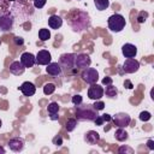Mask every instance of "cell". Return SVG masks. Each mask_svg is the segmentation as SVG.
<instances>
[{
	"mask_svg": "<svg viewBox=\"0 0 154 154\" xmlns=\"http://www.w3.org/2000/svg\"><path fill=\"white\" fill-rule=\"evenodd\" d=\"M97 111L93 107V105H78L76 106V117L81 120L91 122L97 117Z\"/></svg>",
	"mask_w": 154,
	"mask_h": 154,
	"instance_id": "6da1fadb",
	"label": "cell"
},
{
	"mask_svg": "<svg viewBox=\"0 0 154 154\" xmlns=\"http://www.w3.org/2000/svg\"><path fill=\"white\" fill-rule=\"evenodd\" d=\"M107 24H108V29H109L111 31L119 32V31H122V30L125 28L126 20H125V18H124L122 14L114 13V14H112V16L108 18Z\"/></svg>",
	"mask_w": 154,
	"mask_h": 154,
	"instance_id": "7a4b0ae2",
	"label": "cell"
},
{
	"mask_svg": "<svg viewBox=\"0 0 154 154\" xmlns=\"http://www.w3.org/2000/svg\"><path fill=\"white\" fill-rule=\"evenodd\" d=\"M81 77H82V79H83L85 83H88V84H94V83H96L97 79H99V72H97L95 69H93V67H87V69H84L83 72L81 73Z\"/></svg>",
	"mask_w": 154,
	"mask_h": 154,
	"instance_id": "3957f363",
	"label": "cell"
},
{
	"mask_svg": "<svg viewBox=\"0 0 154 154\" xmlns=\"http://www.w3.org/2000/svg\"><path fill=\"white\" fill-rule=\"evenodd\" d=\"M59 64H60L61 69H65L66 72H69L70 70H72L75 67V54H72V53H65V54L60 55Z\"/></svg>",
	"mask_w": 154,
	"mask_h": 154,
	"instance_id": "277c9868",
	"label": "cell"
},
{
	"mask_svg": "<svg viewBox=\"0 0 154 154\" xmlns=\"http://www.w3.org/2000/svg\"><path fill=\"white\" fill-rule=\"evenodd\" d=\"M91 64V59L88 54L85 53H81L75 55V67L77 69H87L89 67Z\"/></svg>",
	"mask_w": 154,
	"mask_h": 154,
	"instance_id": "5b68a950",
	"label": "cell"
},
{
	"mask_svg": "<svg viewBox=\"0 0 154 154\" xmlns=\"http://www.w3.org/2000/svg\"><path fill=\"white\" fill-rule=\"evenodd\" d=\"M140 69V61L136 60L135 58H126L124 64H123V71L125 73H134L138 71Z\"/></svg>",
	"mask_w": 154,
	"mask_h": 154,
	"instance_id": "8992f818",
	"label": "cell"
},
{
	"mask_svg": "<svg viewBox=\"0 0 154 154\" xmlns=\"http://www.w3.org/2000/svg\"><path fill=\"white\" fill-rule=\"evenodd\" d=\"M130 122H131V118L126 113H117L113 118V123L118 128H126L129 126Z\"/></svg>",
	"mask_w": 154,
	"mask_h": 154,
	"instance_id": "52a82bcc",
	"label": "cell"
},
{
	"mask_svg": "<svg viewBox=\"0 0 154 154\" xmlns=\"http://www.w3.org/2000/svg\"><path fill=\"white\" fill-rule=\"evenodd\" d=\"M103 96V88L96 83L91 84L88 89V97L91 100H100Z\"/></svg>",
	"mask_w": 154,
	"mask_h": 154,
	"instance_id": "ba28073f",
	"label": "cell"
},
{
	"mask_svg": "<svg viewBox=\"0 0 154 154\" xmlns=\"http://www.w3.org/2000/svg\"><path fill=\"white\" fill-rule=\"evenodd\" d=\"M35 59H36V64L37 65H48L52 61V55H51V53L48 51L41 49L35 55Z\"/></svg>",
	"mask_w": 154,
	"mask_h": 154,
	"instance_id": "9c48e42d",
	"label": "cell"
},
{
	"mask_svg": "<svg viewBox=\"0 0 154 154\" xmlns=\"http://www.w3.org/2000/svg\"><path fill=\"white\" fill-rule=\"evenodd\" d=\"M13 26V17L8 13L0 16V29L2 31H8Z\"/></svg>",
	"mask_w": 154,
	"mask_h": 154,
	"instance_id": "30bf717a",
	"label": "cell"
},
{
	"mask_svg": "<svg viewBox=\"0 0 154 154\" xmlns=\"http://www.w3.org/2000/svg\"><path fill=\"white\" fill-rule=\"evenodd\" d=\"M22 65L28 69V67H32L35 64H36V59H35V55L32 53H29V52H24L22 55H20V60Z\"/></svg>",
	"mask_w": 154,
	"mask_h": 154,
	"instance_id": "8fae6325",
	"label": "cell"
},
{
	"mask_svg": "<svg viewBox=\"0 0 154 154\" xmlns=\"http://www.w3.org/2000/svg\"><path fill=\"white\" fill-rule=\"evenodd\" d=\"M19 90L22 91V94L24 96H32L36 93V87L34 83L31 82H24L22 83V85L19 87Z\"/></svg>",
	"mask_w": 154,
	"mask_h": 154,
	"instance_id": "7c38bea8",
	"label": "cell"
},
{
	"mask_svg": "<svg viewBox=\"0 0 154 154\" xmlns=\"http://www.w3.org/2000/svg\"><path fill=\"white\" fill-rule=\"evenodd\" d=\"M7 144L12 152H20L24 148V140L19 137H14V138H11Z\"/></svg>",
	"mask_w": 154,
	"mask_h": 154,
	"instance_id": "4fadbf2b",
	"label": "cell"
},
{
	"mask_svg": "<svg viewBox=\"0 0 154 154\" xmlns=\"http://www.w3.org/2000/svg\"><path fill=\"white\" fill-rule=\"evenodd\" d=\"M122 53L125 58H135L137 54V48L132 43H125L122 47Z\"/></svg>",
	"mask_w": 154,
	"mask_h": 154,
	"instance_id": "5bb4252c",
	"label": "cell"
},
{
	"mask_svg": "<svg viewBox=\"0 0 154 154\" xmlns=\"http://www.w3.org/2000/svg\"><path fill=\"white\" fill-rule=\"evenodd\" d=\"M46 72L51 76H59V75H61L63 69H61L59 63H52L51 61L46 67Z\"/></svg>",
	"mask_w": 154,
	"mask_h": 154,
	"instance_id": "9a60e30c",
	"label": "cell"
},
{
	"mask_svg": "<svg viewBox=\"0 0 154 154\" xmlns=\"http://www.w3.org/2000/svg\"><path fill=\"white\" fill-rule=\"evenodd\" d=\"M25 71V67L22 65L20 61H12L11 65H10V72L12 75H16V76H19V75H23Z\"/></svg>",
	"mask_w": 154,
	"mask_h": 154,
	"instance_id": "2e32d148",
	"label": "cell"
},
{
	"mask_svg": "<svg viewBox=\"0 0 154 154\" xmlns=\"http://www.w3.org/2000/svg\"><path fill=\"white\" fill-rule=\"evenodd\" d=\"M48 25L49 28L52 29H59L61 25H63V19L61 17H59L58 14H52L49 18H48Z\"/></svg>",
	"mask_w": 154,
	"mask_h": 154,
	"instance_id": "e0dca14e",
	"label": "cell"
},
{
	"mask_svg": "<svg viewBox=\"0 0 154 154\" xmlns=\"http://www.w3.org/2000/svg\"><path fill=\"white\" fill-rule=\"evenodd\" d=\"M84 140H85L87 143H89V144H96V143L100 141V135H99L96 131L90 130V131H88V132L85 134Z\"/></svg>",
	"mask_w": 154,
	"mask_h": 154,
	"instance_id": "ac0fdd59",
	"label": "cell"
},
{
	"mask_svg": "<svg viewBox=\"0 0 154 154\" xmlns=\"http://www.w3.org/2000/svg\"><path fill=\"white\" fill-rule=\"evenodd\" d=\"M59 105H58V102H51L49 105H48V107H47V111H48V114L51 116V119H53V120H55L58 117H57V113L59 112Z\"/></svg>",
	"mask_w": 154,
	"mask_h": 154,
	"instance_id": "d6986e66",
	"label": "cell"
},
{
	"mask_svg": "<svg viewBox=\"0 0 154 154\" xmlns=\"http://www.w3.org/2000/svg\"><path fill=\"white\" fill-rule=\"evenodd\" d=\"M114 137H116L117 141H119V142H124V141L128 140L129 135H128V132L124 130V128H118V129L116 130V132H114Z\"/></svg>",
	"mask_w": 154,
	"mask_h": 154,
	"instance_id": "ffe728a7",
	"label": "cell"
},
{
	"mask_svg": "<svg viewBox=\"0 0 154 154\" xmlns=\"http://www.w3.org/2000/svg\"><path fill=\"white\" fill-rule=\"evenodd\" d=\"M103 94H106V96L108 97H114L118 94V89L113 84H108L106 85V89H103Z\"/></svg>",
	"mask_w": 154,
	"mask_h": 154,
	"instance_id": "44dd1931",
	"label": "cell"
},
{
	"mask_svg": "<svg viewBox=\"0 0 154 154\" xmlns=\"http://www.w3.org/2000/svg\"><path fill=\"white\" fill-rule=\"evenodd\" d=\"M94 4L99 11H105L109 6V0H94Z\"/></svg>",
	"mask_w": 154,
	"mask_h": 154,
	"instance_id": "7402d4cb",
	"label": "cell"
},
{
	"mask_svg": "<svg viewBox=\"0 0 154 154\" xmlns=\"http://www.w3.org/2000/svg\"><path fill=\"white\" fill-rule=\"evenodd\" d=\"M38 37L41 41H47L51 38V32L48 29H40L38 30Z\"/></svg>",
	"mask_w": 154,
	"mask_h": 154,
	"instance_id": "603a6c76",
	"label": "cell"
},
{
	"mask_svg": "<svg viewBox=\"0 0 154 154\" xmlns=\"http://www.w3.org/2000/svg\"><path fill=\"white\" fill-rule=\"evenodd\" d=\"M76 126H77V120H76L75 118H70V119H67L65 128H66V130H67L69 132L73 131V130L76 129Z\"/></svg>",
	"mask_w": 154,
	"mask_h": 154,
	"instance_id": "cb8c5ba5",
	"label": "cell"
},
{
	"mask_svg": "<svg viewBox=\"0 0 154 154\" xmlns=\"http://www.w3.org/2000/svg\"><path fill=\"white\" fill-rule=\"evenodd\" d=\"M54 90H55V84H53V83H46V84L43 85V93H45L46 95L53 94Z\"/></svg>",
	"mask_w": 154,
	"mask_h": 154,
	"instance_id": "d4e9b609",
	"label": "cell"
},
{
	"mask_svg": "<svg viewBox=\"0 0 154 154\" xmlns=\"http://www.w3.org/2000/svg\"><path fill=\"white\" fill-rule=\"evenodd\" d=\"M82 102H83V97H82V95L77 94V95H73V96H72V103H73L75 106H78V105H81Z\"/></svg>",
	"mask_w": 154,
	"mask_h": 154,
	"instance_id": "484cf974",
	"label": "cell"
},
{
	"mask_svg": "<svg viewBox=\"0 0 154 154\" xmlns=\"http://www.w3.org/2000/svg\"><path fill=\"white\" fill-rule=\"evenodd\" d=\"M150 118H152V114L149 112H147V111H143V112L140 113V119L142 122H148Z\"/></svg>",
	"mask_w": 154,
	"mask_h": 154,
	"instance_id": "4316f807",
	"label": "cell"
},
{
	"mask_svg": "<svg viewBox=\"0 0 154 154\" xmlns=\"http://www.w3.org/2000/svg\"><path fill=\"white\" fill-rule=\"evenodd\" d=\"M93 107L96 109V111H101V109H103L105 108V103H103V101H96L95 100V102H94V105H93Z\"/></svg>",
	"mask_w": 154,
	"mask_h": 154,
	"instance_id": "83f0119b",
	"label": "cell"
},
{
	"mask_svg": "<svg viewBox=\"0 0 154 154\" xmlns=\"http://www.w3.org/2000/svg\"><path fill=\"white\" fill-rule=\"evenodd\" d=\"M47 0H34V6L36 8H42L45 5H46Z\"/></svg>",
	"mask_w": 154,
	"mask_h": 154,
	"instance_id": "f1b7e54d",
	"label": "cell"
},
{
	"mask_svg": "<svg viewBox=\"0 0 154 154\" xmlns=\"http://www.w3.org/2000/svg\"><path fill=\"white\" fill-rule=\"evenodd\" d=\"M147 17H148V13H147V12H141L140 16L137 17V22H138V23H143V22L147 19Z\"/></svg>",
	"mask_w": 154,
	"mask_h": 154,
	"instance_id": "f546056e",
	"label": "cell"
},
{
	"mask_svg": "<svg viewBox=\"0 0 154 154\" xmlns=\"http://www.w3.org/2000/svg\"><path fill=\"white\" fill-rule=\"evenodd\" d=\"M53 144L60 147V146L63 144V137H61V136H55V137L53 138Z\"/></svg>",
	"mask_w": 154,
	"mask_h": 154,
	"instance_id": "4dcf8cb0",
	"label": "cell"
},
{
	"mask_svg": "<svg viewBox=\"0 0 154 154\" xmlns=\"http://www.w3.org/2000/svg\"><path fill=\"white\" fill-rule=\"evenodd\" d=\"M119 153H129V154H132L134 150L130 147H120L119 148Z\"/></svg>",
	"mask_w": 154,
	"mask_h": 154,
	"instance_id": "1f68e13d",
	"label": "cell"
},
{
	"mask_svg": "<svg viewBox=\"0 0 154 154\" xmlns=\"http://www.w3.org/2000/svg\"><path fill=\"white\" fill-rule=\"evenodd\" d=\"M13 41H14V43H16L17 46H19V45H23V43H24V40H23L22 37H19V36H16V37L13 38Z\"/></svg>",
	"mask_w": 154,
	"mask_h": 154,
	"instance_id": "d6a6232c",
	"label": "cell"
},
{
	"mask_svg": "<svg viewBox=\"0 0 154 154\" xmlns=\"http://www.w3.org/2000/svg\"><path fill=\"white\" fill-rule=\"evenodd\" d=\"M94 122H95V124H96V125H102V124H103L102 116H97V117L94 119Z\"/></svg>",
	"mask_w": 154,
	"mask_h": 154,
	"instance_id": "836d02e7",
	"label": "cell"
},
{
	"mask_svg": "<svg viewBox=\"0 0 154 154\" xmlns=\"http://www.w3.org/2000/svg\"><path fill=\"white\" fill-rule=\"evenodd\" d=\"M112 82H113V79H112L111 77H105V78L102 79V84H105V85L112 84Z\"/></svg>",
	"mask_w": 154,
	"mask_h": 154,
	"instance_id": "e575fe53",
	"label": "cell"
},
{
	"mask_svg": "<svg viewBox=\"0 0 154 154\" xmlns=\"http://www.w3.org/2000/svg\"><path fill=\"white\" fill-rule=\"evenodd\" d=\"M147 147H148V149L154 150V141H153V140H148V142H147Z\"/></svg>",
	"mask_w": 154,
	"mask_h": 154,
	"instance_id": "d590c367",
	"label": "cell"
},
{
	"mask_svg": "<svg viewBox=\"0 0 154 154\" xmlns=\"http://www.w3.org/2000/svg\"><path fill=\"white\" fill-rule=\"evenodd\" d=\"M102 119H103V122H111L112 120V117L106 113V114H102Z\"/></svg>",
	"mask_w": 154,
	"mask_h": 154,
	"instance_id": "8d00e7d4",
	"label": "cell"
},
{
	"mask_svg": "<svg viewBox=\"0 0 154 154\" xmlns=\"http://www.w3.org/2000/svg\"><path fill=\"white\" fill-rule=\"evenodd\" d=\"M124 85H125V88H128V89H131V88L134 87V85H132V83H131L130 81H128V79L124 82Z\"/></svg>",
	"mask_w": 154,
	"mask_h": 154,
	"instance_id": "74e56055",
	"label": "cell"
},
{
	"mask_svg": "<svg viewBox=\"0 0 154 154\" xmlns=\"http://www.w3.org/2000/svg\"><path fill=\"white\" fill-rule=\"evenodd\" d=\"M0 153H1V154H5V149H4L1 146H0Z\"/></svg>",
	"mask_w": 154,
	"mask_h": 154,
	"instance_id": "f35d334b",
	"label": "cell"
},
{
	"mask_svg": "<svg viewBox=\"0 0 154 154\" xmlns=\"http://www.w3.org/2000/svg\"><path fill=\"white\" fill-rule=\"evenodd\" d=\"M1 125H2V122H1V119H0V128H1Z\"/></svg>",
	"mask_w": 154,
	"mask_h": 154,
	"instance_id": "ab89813d",
	"label": "cell"
}]
</instances>
